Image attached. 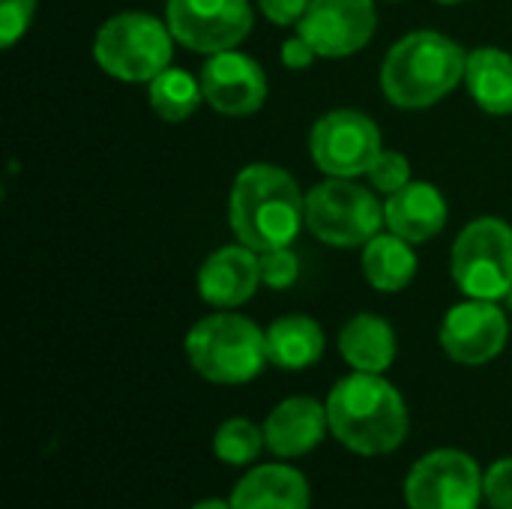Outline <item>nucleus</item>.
I'll use <instances>...</instances> for the list:
<instances>
[{
    "mask_svg": "<svg viewBox=\"0 0 512 509\" xmlns=\"http://www.w3.org/2000/svg\"><path fill=\"white\" fill-rule=\"evenodd\" d=\"M327 420L333 438L357 456L396 453L408 438L402 393L372 372H354L330 390Z\"/></svg>",
    "mask_w": 512,
    "mask_h": 509,
    "instance_id": "f257e3e1",
    "label": "nucleus"
},
{
    "mask_svg": "<svg viewBox=\"0 0 512 509\" xmlns=\"http://www.w3.org/2000/svg\"><path fill=\"white\" fill-rule=\"evenodd\" d=\"M228 219L234 237L258 255L282 249L297 240L306 222V195L285 168L255 162L231 186Z\"/></svg>",
    "mask_w": 512,
    "mask_h": 509,
    "instance_id": "f03ea898",
    "label": "nucleus"
},
{
    "mask_svg": "<svg viewBox=\"0 0 512 509\" xmlns=\"http://www.w3.org/2000/svg\"><path fill=\"white\" fill-rule=\"evenodd\" d=\"M465 51L444 33L417 30L402 36L384 57L381 87L396 108H429L465 78Z\"/></svg>",
    "mask_w": 512,
    "mask_h": 509,
    "instance_id": "7ed1b4c3",
    "label": "nucleus"
},
{
    "mask_svg": "<svg viewBox=\"0 0 512 509\" xmlns=\"http://www.w3.org/2000/svg\"><path fill=\"white\" fill-rule=\"evenodd\" d=\"M186 360L192 369L222 387H240L261 375L267 360V333L243 315L216 312L186 333Z\"/></svg>",
    "mask_w": 512,
    "mask_h": 509,
    "instance_id": "20e7f679",
    "label": "nucleus"
},
{
    "mask_svg": "<svg viewBox=\"0 0 512 509\" xmlns=\"http://www.w3.org/2000/svg\"><path fill=\"white\" fill-rule=\"evenodd\" d=\"M174 36L168 24L147 12H120L108 18L93 39V60L117 81L150 84L171 66Z\"/></svg>",
    "mask_w": 512,
    "mask_h": 509,
    "instance_id": "39448f33",
    "label": "nucleus"
},
{
    "mask_svg": "<svg viewBox=\"0 0 512 509\" xmlns=\"http://www.w3.org/2000/svg\"><path fill=\"white\" fill-rule=\"evenodd\" d=\"M384 222L381 201L369 189L351 183V177H330L306 195V225L327 246H366L381 234Z\"/></svg>",
    "mask_w": 512,
    "mask_h": 509,
    "instance_id": "423d86ee",
    "label": "nucleus"
},
{
    "mask_svg": "<svg viewBox=\"0 0 512 509\" xmlns=\"http://www.w3.org/2000/svg\"><path fill=\"white\" fill-rule=\"evenodd\" d=\"M453 279L474 300H501L512 288V228L483 216L462 228L453 246Z\"/></svg>",
    "mask_w": 512,
    "mask_h": 509,
    "instance_id": "0eeeda50",
    "label": "nucleus"
},
{
    "mask_svg": "<svg viewBox=\"0 0 512 509\" xmlns=\"http://www.w3.org/2000/svg\"><path fill=\"white\" fill-rule=\"evenodd\" d=\"M480 498V465L462 450H432L405 477L408 509H477Z\"/></svg>",
    "mask_w": 512,
    "mask_h": 509,
    "instance_id": "6e6552de",
    "label": "nucleus"
},
{
    "mask_svg": "<svg viewBox=\"0 0 512 509\" xmlns=\"http://www.w3.org/2000/svg\"><path fill=\"white\" fill-rule=\"evenodd\" d=\"M165 24L198 54L234 51L252 30V6L249 0H168Z\"/></svg>",
    "mask_w": 512,
    "mask_h": 509,
    "instance_id": "1a4fd4ad",
    "label": "nucleus"
},
{
    "mask_svg": "<svg viewBox=\"0 0 512 509\" xmlns=\"http://www.w3.org/2000/svg\"><path fill=\"white\" fill-rule=\"evenodd\" d=\"M381 150L384 147L375 120L351 108L324 114L309 135V153L327 177L366 174Z\"/></svg>",
    "mask_w": 512,
    "mask_h": 509,
    "instance_id": "9d476101",
    "label": "nucleus"
},
{
    "mask_svg": "<svg viewBox=\"0 0 512 509\" xmlns=\"http://www.w3.org/2000/svg\"><path fill=\"white\" fill-rule=\"evenodd\" d=\"M378 24L372 0H312L297 33L318 51V57H351L369 45Z\"/></svg>",
    "mask_w": 512,
    "mask_h": 509,
    "instance_id": "9b49d317",
    "label": "nucleus"
},
{
    "mask_svg": "<svg viewBox=\"0 0 512 509\" xmlns=\"http://www.w3.org/2000/svg\"><path fill=\"white\" fill-rule=\"evenodd\" d=\"M510 339L507 315L495 300H465L444 315L441 348L450 360L462 366H483L495 360Z\"/></svg>",
    "mask_w": 512,
    "mask_h": 509,
    "instance_id": "f8f14e48",
    "label": "nucleus"
},
{
    "mask_svg": "<svg viewBox=\"0 0 512 509\" xmlns=\"http://www.w3.org/2000/svg\"><path fill=\"white\" fill-rule=\"evenodd\" d=\"M201 90L204 102L228 117L252 114L267 99V75L249 54L240 51H219L201 69Z\"/></svg>",
    "mask_w": 512,
    "mask_h": 509,
    "instance_id": "ddd939ff",
    "label": "nucleus"
},
{
    "mask_svg": "<svg viewBox=\"0 0 512 509\" xmlns=\"http://www.w3.org/2000/svg\"><path fill=\"white\" fill-rule=\"evenodd\" d=\"M261 285L258 252L237 243L216 249L198 270V294L213 309H234L252 300Z\"/></svg>",
    "mask_w": 512,
    "mask_h": 509,
    "instance_id": "4468645a",
    "label": "nucleus"
},
{
    "mask_svg": "<svg viewBox=\"0 0 512 509\" xmlns=\"http://www.w3.org/2000/svg\"><path fill=\"white\" fill-rule=\"evenodd\" d=\"M327 432H330L327 405L309 396H291L279 402L264 423L267 450L279 459H300L312 453Z\"/></svg>",
    "mask_w": 512,
    "mask_h": 509,
    "instance_id": "2eb2a0df",
    "label": "nucleus"
},
{
    "mask_svg": "<svg viewBox=\"0 0 512 509\" xmlns=\"http://www.w3.org/2000/svg\"><path fill=\"white\" fill-rule=\"evenodd\" d=\"M228 501L234 509H309L312 492L297 468L258 465L240 477Z\"/></svg>",
    "mask_w": 512,
    "mask_h": 509,
    "instance_id": "dca6fc26",
    "label": "nucleus"
},
{
    "mask_svg": "<svg viewBox=\"0 0 512 509\" xmlns=\"http://www.w3.org/2000/svg\"><path fill=\"white\" fill-rule=\"evenodd\" d=\"M384 219L393 234L408 243H426L447 225V201L432 183H408L384 204Z\"/></svg>",
    "mask_w": 512,
    "mask_h": 509,
    "instance_id": "f3484780",
    "label": "nucleus"
},
{
    "mask_svg": "<svg viewBox=\"0 0 512 509\" xmlns=\"http://www.w3.org/2000/svg\"><path fill=\"white\" fill-rule=\"evenodd\" d=\"M339 351L354 372L384 375L396 360V333L384 318L360 312L342 327Z\"/></svg>",
    "mask_w": 512,
    "mask_h": 509,
    "instance_id": "a211bd4d",
    "label": "nucleus"
},
{
    "mask_svg": "<svg viewBox=\"0 0 512 509\" xmlns=\"http://www.w3.org/2000/svg\"><path fill=\"white\" fill-rule=\"evenodd\" d=\"M324 330L306 315H285L267 327V360L276 369L300 372L321 360Z\"/></svg>",
    "mask_w": 512,
    "mask_h": 509,
    "instance_id": "6ab92c4d",
    "label": "nucleus"
},
{
    "mask_svg": "<svg viewBox=\"0 0 512 509\" xmlns=\"http://www.w3.org/2000/svg\"><path fill=\"white\" fill-rule=\"evenodd\" d=\"M465 81L471 99L489 114H512V54L504 48H477L468 54Z\"/></svg>",
    "mask_w": 512,
    "mask_h": 509,
    "instance_id": "aec40b11",
    "label": "nucleus"
},
{
    "mask_svg": "<svg viewBox=\"0 0 512 509\" xmlns=\"http://www.w3.org/2000/svg\"><path fill=\"white\" fill-rule=\"evenodd\" d=\"M363 273L375 291L396 294L405 291L417 276V255L399 234H375L363 246Z\"/></svg>",
    "mask_w": 512,
    "mask_h": 509,
    "instance_id": "412c9836",
    "label": "nucleus"
},
{
    "mask_svg": "<svg viewBox=\"0 0 512 509\" xmlns=\"http://www.w3.org/2000/svg\"><path fill=\"white\" fill-rule=\"evenodd\" d=\"M201 102H204L201 81H195L186 69L168 66L150 81V105L168 123H183L198 111Z\"/></svg>",
    "mask_w": 512,
    "mask_h": 509,
    "instance_id": "4be33fe9",
    "label": "nucleus"
},
{
    "mask_svg": "<svg viewBox=\"0 0 512 509\" xmlns=\"http://www.w3.org/2000/svg\"><path fill=\"white\" fill-rule=\"evenodd\" d=\"M264 447H267L264 429H258L246 417L225 420L216 429V435H213V453H216V459L225 462V465H234V468L252 465L264 453Z\"/></svg>",
    "mask_w": 512,
    "mask_h": 509,
    "instance_id": "5701e85b",
    "label": "nucleus"
},
{
    "mask_svg": "<svg viewBox=\"0 0 512 509\" xmlns=\"http://www.w3.org/2000/svg\"><path fill=\"white\" fill-rule=\"evenodd\" d=\"M366 174H369V180H372V186L378 192L393 195V192H399L402 186L411 183V162H408V156H402L396 150H381Z\"/></svg>",
    "mask_w": 512,
    "mask_h": 509,
    "instance_id": "b1692460",
    "label": "nucleus"
},
{
    "mask_svg": "<svg viewBox=\"0 0 512 509\" xmlns=\"http://www.w3.org/2000/svg\"><path fill=\"white\" fill-rule=\"evenodd\" d=\"M261 261V282L273 291H285L297 282L300 276V258L291 252V246L282 249H267L258 255Z\"/></svg>",
    "mask_w": 512,
    "mask_h": 509,
    "instance_id": "393cba45",
    "label": "nucleus"
},
{
    "mask_svg": "<svg viewBox=\"0 0 512 509\" xmlns=\"http://www.w3.org/2000/svg\"><path fill=\"white\" fill-rule=\"evenodd\" d=\"M36 0H0V45L12 48L30 27Z\"/></svg>",
    "mask_w": 512,
    "mask_h": 509,
    "instance_id": "a878e982",
    "label": "nucleus"
},
{
    "mask_svg": "<svg viewBox=\"0 0 512 509\" xmlns=\"http://www.w3.org/2000/svg\"><path fill=\"white\" fill-rule=\"evenodd\" d=\"M483 495L492 509H512V459H498L483 474Z\"/></svg>",
    "mask_w": 512,
    "mask_h": 509,
    "instance_id": "bb28decb",
    "label": "nucleus"
},
{
    "mask_svg": "<svg viewBox=\"0 0 512 509\" xmlns=\"http://www.w3.org/2000/svg\"><path fill=\"white\" fill-rule=\"evenodd\" d=\"M312 0H258L261 12L273 21V24H297L303 18V12L309 9Z\"/></svg>",
    "mask_w": 512,
    "mask_h": 509,
    "instance_id": "cd10ccee",
    "label": "nucleus"
},
{
    "mask_svg": "<svg viewBox=\"0 0 512 509\" xmlns=\"http://www.w3.org/2000/svg\"><path fill=\"white\" fill-rule=\"evenodd\" d=\"M315 57H318V51H315L300 33L291 36V39L282 45V63H285L288 69H306Z\"/></svg>",
    "mask_w": 512,
    "mask_h": 509,
    "instance_id": "c85d7f7f",
    "label": "nucleus"
},
{
    "mask_svg": "<svg viewBox=\"0 0 512 509\" xmlns=\"http://www.w3.org/2000/svg\"><path fill=\"white\" fill-rule=\"evenodd\" d=\"M192 509H234L231 501H219V498H207V501H198Z\"/></svg>",
    "mask_w": 512,
    "mask_h": 509,
    "instance_id": "c756f323",
    "label": "nucleus"
},
{
    "mask_svg": "<svg viewBox=\"0 0 512 509\" xmlns=\"http://www.w3.org/2000/svg\"><path fill=\"white\" fill-rule=\"evenodd\" d=\"M438 3H444V6H456V3H468V0H438Z\"/></svg>",
    "mask_w": 512,
    "mask_h": 509,
    "instance_id": "7c9ffc66",
    "label": "nucleus"
},
{
    "mask_svg": "<svg viewBox=\"0 0 512 509\" xmlns=\"http://www.w3.org/2000/svg\"><path fill=\"white\" fill-rule=\"evenodd\" d=\"M507 306H510V312H512V288H510V294H507Z\"/></svg>",
    "mask_w": 512,
    "mask_h": 509,
    "instance_id": "2f4dec72",
    "label": "nucleus"
}]
</instances>
